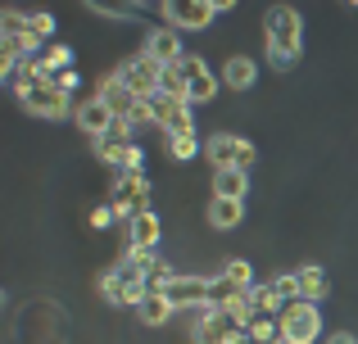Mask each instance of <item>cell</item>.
I'll list each match as a JSON object with an SVG mask.
<instances>
[{
  "instance_id": "cell-1",
  "label": "cell",
  "mask_w": 358,
  "mask_h": 344,
  "mask_svg": "<svg viewBox=\"0 0 358 344\" xmlns=\"http://www.w3.org/2000/svg\"><path fill=\"white\" fill-rule=\"evenodd\" d=\"M263 32H268V63L290 68L304 50V14L295 5H272L268 18H263Z\"/></svg>"
},
{
  "instance_id": "cell-2",
  "label": "cell",
  "mask_w": 358,
  "mask_h": 344,
  "mask_svg": "<svg viewBox=\"0 0 358 344\" xmlns=\"http://www.w3.org/2000/svg\"><path fill=\"white\" fill-rule=\"evenodd\" d=\"M231 0H182V5H159V18H168V27L177 32H204L218 14H231Z\"/></svg>"
},
{
  "instance_id": "cell-3",
  "label": "cell",
  "mask_w": 358,
  "mask_h": 344,
  "mask_svg": "<svg viewBox=\"0 0 358 344\" xmlns=\"http://www.w3.org/2000/svg\"><path fill=\"white\" fill-rule=\"evenodd\" d=\"M18 105H23L27 114H36V118H50V123L78 118V100L64 96V91H55L50 82H27V87L18 91Z\"/></svg>"
},
{
  "instance_id": "cell-4",
  "label": "cell",
  "mask_w": 358,
  "mask_h": 344,
  "mask_svg": "<svg viewBox=\"0 0 358 344\" xmlns=\"http://www.w3.org/2000/svg\"><path fill=\"white\" fill-rule=\"evenodd\" d=\"M277 327H281V344H317L322 340V308L299 299L277 313Z\"/></svg>"
},
{
  "instance_id": "cell-5",
  "label": "cell",
  "mask_w": 358,
  "mask_h": 344,
  "mask_svg": "<svg viewBox=\"0 0 358 344\" xmlns=\"http://www.w3.org/2000/svg\"><path fill=\"white\" fill-rule=\"evenodd\" d=\"M109 204L122 213V222L150 213V181H145V172H114V181H109Z\"/></svg>"
},
{
  "instance_id": "cell-6",
  "label": "cell",
  "mask_w": 358,
  "mask_h": 344,
  "mask_svg": "<svg viewBox=\"0 0 358 344\" xmlns=\"http://www.w3.org/2000/svg\"><path fill=\"white\" fill-rule=\"evenodd\" d=\"M209 290H213V276L177 272L159 294H168V304H173L177 313H200V308H209Z\"/></svg>"
},
{
  "instance_id": "cell-7",
  "label": "cell",
  "mask_w": 358,
  "mask_h": 344,
  "mask_svg": "<svg viewBox=\"0 0 358 344\" xmlns=\"http://www.w3.org/2000/svg\"><path fill=\"white\" fill-rule=\"evenodd\" d=\"M114 73H118V82H122V87H127L136 100L159 96V77H164V68H159V63L150 59V54H141V50H136L131 59H122Z\"/></svg>"
},
{
  "instance_id": "cell-8",
  "label": "cell",
  "mask_w": 358,
  "mask_h": 344,
  "mask_svg": "<svg viewBox=\"0 0 358 344\" xmlns=\"http://www.w3.org/2000/svg\"><path fill=\"white\" fill-rule=\"evenodd\" d=\"M141 54H150L159 68H173V63H182V59H186L182 32H177V27H155V32H145V41H141Z\"/></svg>"
},
{
  "instance_id": "cell-9",
  "label": "cell",
  "mask_w": 358,
  "mask_h": 344,
  "mask_svg": "<svg viewBox=\"0 0 358 344\" xmlns=\"http://www.w3.org/2000/svg\"><path fill=\"white\" fill-rule=\"evenodd\" d=\"M182 68H186V82H191V87H186V100H191V105H209V100L218 96V73H213L200 54H186Z\"/></svg>"
},
{
  "instance_id": "cell-10",
  "label": "cell",
  "mask_w": 358,
  "mask_h": 344,
  "mask_svg": "<svg viewBox=\"0 0 358 344\" xmlns=\"http://www.w3.org/2000/svg\"><path fill=\"white\" fill-rule=\"evenodd\" d=\"M241 150H245V136H236V132H209V136H204V159H209L213 172L236 168Z\"/></svg>"
},
{
  "instance_id": "cell-11",
  "label": "cell",
  "mask_w": 358,
  "mask_h": 344,
  "mask_svg": "<svg viewBox=\"0 0 358 344\" xmlns=\"http://www.w3.org/2000/svg\"><path fill=\"white\" fill-rule=\"evenodd\" d=\"M96 100H100V105H109V114H114V118H131L141 105H145V100H136V96H131V91L118 82V73H105V77L96 82Z\"/></svg>"
},
{
  "instance_id": "cell-12",
  "label": "cell",
  "mask_w": 358,
  "mask_h": 344,
  "mask_svg": "<svg viewBox=\"0 0 358 344\" xmlns=\"http://www.w3.org/2000/svg\"><path fill=\"white\" fill-rule=\"evenodd\" d=\"M96 159H105L114 172H145V154L136 150L131 141H96Z\"/></svg>"
},
{
  "instance_id": "cell-13",
  "label": "cell",
  "mask_w": 358,
  "mask_h": 344,
  "mask_svg": "<svg viewBox=\"0 0 358 344\" xmlns=\"http://www.w3.org/2000/svg\"><path fill=\"white\" fill-rule=\"evenodd\" d=\"M73 123H78L91 141H105L109 127H114V114H109V105H100L96 96H87V100H78V118H73Z\"/></svg>"
},
{
  "instance_id": "cell-14",
  "label": "cell",
  "mask_w": 358,
  "mask_h": 344,
  "mask_svg": "<svg viewBox=\"0 0 358 344\" xmlns=\"http://www.w3.org/2000/svg\"><path fill=\"white\" fill-rule=\"evenodd\" d=\"M159 236H164L159 213H141V218L127 222V249H136V254H155V249H159Z\"/></svg>"
},
{
  "instance_id": "cell-15",
  "label": "cell",
  "mask_w": 358,
  "mask_h": 344,
  "mask_svg": "<svg viewBox=\"0 0 358 344\" xmlns=\"http://www.w3.org/2000/svg\"><path fill=\"white\" fill-rule=\"evenodd\" d=\"M55 36V14L50 9H27V36H23V50L27 54H41Z\"/></svg>"
},
{
  "instance_id": "cell-16",
  "label": "cell",
  "mask_w": 358,
  "mask_h": 344,
  "mask_svg": "<svg viewBox=\"0 0 358 344\" xmlns=\"http://www.w3.org/2000/svg\"><path fill=\"white\" fill-rule=\"evenodd\" d=\"M299 299L304 304H317L322 308V299L331 294V281H327V267H317V263H308V267H299Z\"/></svg>"
},
{
  "instance_id": "cell-17",
  "label": "cell",
  "mask_w": 358,
  "mask_h": 344,
  "mask_svg": "<svg viewBox=\"0 0 358 344\" xmlns=\"http://www.w3.org/2000/svg\"><path fill=\"white\" fill-rule=\"evenodd\" d=\"M204 218H209L213 231H231V227H241V218H245V200H218V195H213Z\"/></svg>"
},
{
  "instance_id": "cell-18",
  "label": "cell",
  "mask_w": 358,
  "mask_h": 344,
  "mask_svg": "<svg viewBox=\"0 0 358 344\" xmlns=\"http://www.w3.org/2000/svg\"><path fill=\"white\" fill-rule=\"evenodd\" d=\"M222 82H227L231 91H250L254 82H259V63H254L250 54H231V59L222 63Z\"/></svg>"
},
{
  "instance_id": "cell-19",
  "label": "cell",
  "mask_w": 358,
  "mask_h": 344,
  "mask_svg": "<svg viewBox=\"0 0 358 344\" xmlns=\"http://www.w3.org/2000/svg\"><path fill=\"white\" fill-rule=\"evenodd\" d=\"M191 344H227V336H222V322H218V308H200L191 313Z\"/></svg>"
},
{
  "instance_id": "cell-20",
  "label": "cell",
  "mask_w": 358,
  "mask_h": 344,
  "mask_svg": "<svg viewBox=\"0 0 358 344\" xmlns=\"http://www.w3.org/2000/svg\"><path fill=\"white\" fill-rule=\"evenodd\" d=\"M173 317H177V308L168 304V294H159V290H150L145 304L136 308V322H145V327H168Z\"/></svg>"
},
{
  "instance_id": "cell-21",
  "label": "cell",
  "mask_w": 358,
  "mask_h": 344,
  "mask_svg": "<svg viewBox=\"0 0 358 344\" xmlns=\"http://www.w3.org/2000/svg\"><path fill=\"white\" fill-rule=\"evenodd\" d=\"M245 190H250V172H241V168L213 172V195L218 200H245Z\"/></svg>"
},
{
  "instance_id": "cell-22",
  "label": "cell",
  "mask_w": 358,
  "mask_h": 344,
  "mask_svg": "<svg viewBox=\"0 0 358 344\" xmlns=\"http://www.w3.org/2000/svg\"><path fill=\"white\" fill-rule=\"evenodd\" d=\"M168 154H173L177 163H186V159H195V154H204V141L195 132H186V136H168Z\"/></svg>"
},
{
  "instance_id": "cell-23",
  "label": "cell",
  "mask_w": 358,
  "mask_h": 344,
  "mask_svg": "<svg viewBox=\"0 0 358 344\" xmlns=\"http://www.w3.org/2000/svg\"><path fill=\"white\" fill-rule=\"evenodd\" d=\"M41 63H45V77H55V73H64L73 63V50H69V45H59V41H50L41 50Z\"/></svg>"
},
{
  "instance_id": "cell-24",
  "label": "cell",
  "mask_w": 358,
  "mask_h": 344,
  "mask_svg": "<svg viewBox=\"0 0 358 344\" xmlns=\"http://www.w3.org/2000/svg\"><path fill=\"white\" fill-rule=\"evenodd\" d=\"M222 276H227L236 290H254V267L245 263V258H227V263H222Z\"/></svg>"
},
{
  "instance_id": "cell-25",
  "label": "cell",
  "mask_w": 358,
  "mask_h": 344,
  "mask_svg": "<svg viewBox=\"0 0 358 344\" xmlns=\"http://www.w3.org/2000/svg\"><path fill=\"white\" fill-rule=\"evenodd\" d=\"M186 87H191V82H186V68H182V63L164 68V77H159V91H164V96H177V100H186Z\"/></svg>"
},
{
  "instance_id": "cell-26",
  "label": "cell",
  "mask_w": 358,
  "mask_h": 344,
  "mask_svg": "<svg viewBox=\"0 0 358 344\" xmlns=\"http://www.w3.org/2000/svg\"><path fill=\"white\" fill-rule=\"evenodd\" d=\"M96 294H100L105 304H118V308H122V276L114 272V267H109V272H100V281H96Z\"/></svg>"
},
{
  "instance_id": "cell-27",
  "label": "cell",
  "mask_w": 358,
  "mask_h": 344,
  "mask_svg": "<svg viewBox=\"0 0 358 344\" xmlns=\"http://www.w3.org/2000/svg\"><path fill=\"white\" fill-rule=\"evenodd\" d=\"M118 222H122V213L114 209V204H96V209H91V227H96V231H105V227H118Z\"/></svg>"
},
{
  "instance_id": "cell-28",
  "label": "cell",
  "mask_w": 358,
  "mask_h": 344,
  "mask_svg": "<svg viewBox=\"0 0 358 344\" xmlns=\"http://www.w3.org/2000/svg\"><path fill=\"white\" fill-rule=\"evenodd\" d=\"M78 68H64V73H55V77H50V87L55 91H64V96H78Z\"/></svg>"
},
{
  "instance_id": "cell-29",
  "label": "cell",
  "mask_w": 358,
  "mask_h": 344,
  "mask_svg": "<svg viewBox=\"0 0 358 344\" xmlns=\"http://www.w3.org/2000/svg\"><path fill=\"white\" fill-rule=\"evenodd\" d=\"M254 159H259V150H254V141H245V150H241V163H236V168H241V172H250V168H254Z\"/></svg>"
},
{
  "instance_id": "cell-30",
  "label": "cell",
  "mask_w": 358,
  "mask_h": 344,
  "mask_svg": "<svg viewBox=\"0 0 358 344\" xmlns=\"http://www.w3.org/2000/svg\"><path fill=\"white\" fill-rule=\"evenodd\" d=\"M327 344H358L354 331H336V336H327Z\"/></svg>"
}]
</instances>
